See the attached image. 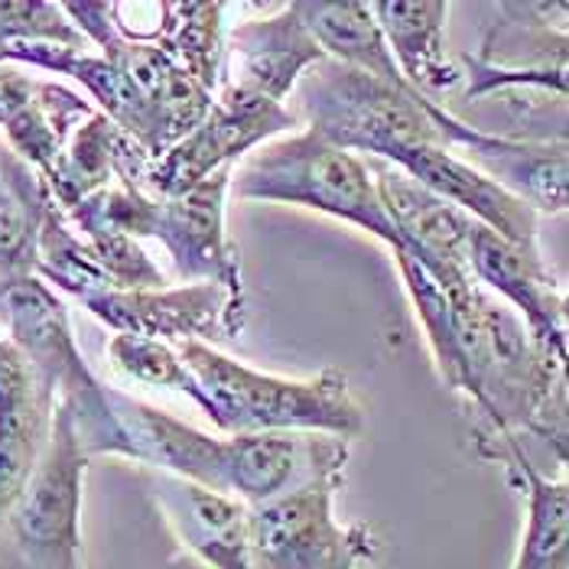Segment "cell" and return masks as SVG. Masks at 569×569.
Returning <instances> with one entry per match:
<instances>
[{"instance_id": "obj_1", "label": "cell", "mask_w": 569, "mask_h": 569, "mask_svg": "<svg viewBox=\"0 0 569 569\" xmlns=\"http://www.w3.org/2000/svg\"><path fill=\"white\" fill-rule=\"evenodd\" d=\"M108 403L118 420L114 456L167 469V476L231 495L248 508L290 491L326 466H342L349 459V439L316 433H254L219 439L111 388Z\"/></svg>"}, {"instance_id": "obj_2", "label": "cell", "mask_w": 569, "mask_h": 569, "mask_svg": "<svg viewBox=\"0 0 569 569\" xmlns=\"http://www.w3.org/2000/svg\"><path fill=\"white\" fill-rule=\"evenodd\" d=\"M176 351L202 391V410L228 437L329 433L351 439L365 427V413L339 368L290 381L261 375L206 342H179Z\"/></svg>"}, {"instance_id": "obj_3", "label": "cell", "mask_w": 569, "mask_h": 569, "mask_svg": "<svg viewBox=\"0 0 569 569\" xmlns=\"http://www.w3.org/2000/svg\"><path fill=\"white\" fill-rule=\"evenodd\" d=\"M228 192H234L238 199L316 209L332 219L358 224L361 231H371L375 238L391 244V251L400 244L365 160L326 143L309 128L263 143L261 150L244 157V163L231 173Z\"/></svg>"}, {"instance_id": "obj_4", "label": "cell", "mask_w": 569, "mask_h": 569, "mask_svg": "<svg viewBox=\"0 0 569 569\" xmlns=\"http://www.w3.org/2000/svg\"><path fill=\"white\" fill-rule=\"evenodd\" d=\"M297 94L309 131L346 153H368L395 163L397 153L423 143H439L427 114V94L397 88L358 69L322 59L303 72Z\"/></svg>"}, {"instance_id": "obj_5", "label": "cell", "mask_w": 569, "mask_h": 569, "mask_svg": "<svg viewBox=\"0 0 569 569\" xmlns=\"http://www.w3.org/2000/svg\"><path fill=\"white\" fill-rule=\"evenodd\" d=\"M342 466H326L290 491L248 508L251 569H358L361 560H371L375 537L368 527L339 525L332 515Z\"/></svg>"}, {"instance_id": "obj_6", "label": "cell", "mask_w": 569, "mask_h": 569, "mask_svg": "<svg viewBox=\"0 0 569 569\" xmlns=\"http://www.w3.org/2000/svg\"><path fill=\"white\" fill-rule=\"evenodd\" d=\"M86 462L72 410L56 400L40 462L0 533L23 569H79Z\"/></svg>"}, {"instance_id": "obj_7", "label": "cell", "mask_w": 569, "mask_h": 569, "mask_svg": "<svg viewBox=\"0 0 569 569\" xmlns=\"http://www.w3.org/2000/svg\"><path fill=\"white\" fill-rule=\"evenodd\" d=\"M297 124L300 118L290 114L283 104L267 101L244 88L219 86L209 114L147 167L140 192L173 199L221 167H238L248 150L277 133L293 131Z\"/></svg>"}, {"instance_id": "obj_8", "label": "cell", "mask_w": 569, "mask_h": 569, "mask_svg": "<svg viewBox=\"0 0 569 569\" xmlns=\"http://www.w3.org/2000/svg\"><path fill=\"white\" fill-rule=\"evenodd\" d=\"M72 27L121 72V79L153 114L163 153L192 131L212 108V91L199 86L173 56L153 40L128 37L111 17V3H59Z\"/></svg>"}, {"instance_id": "obj_9", "label": "cell", "mask_w": 569, "mask_h": 569, "mask_svg": "<svg viewBox=\"0 0 569 569\" xmlns=\"http://www.w3.org/2000/svg\"><path fill=\"white\" fill-rule=\"evenodd\" d=\"M427 114L437 128L439 147L466 160L472 170L498 182L505 192L521 199L533 212H547V216L567 212V143H537V140H515L501 133L476 131L430 98H427Z\"/></svg>"}, {"instance_id": "obj_10", "label": "cell", "mask_w": 569, "mask_h": 569, "mask_svg": "<svg viewBox=\"0 0 569 569\" xmlns=\"http://www.w3.org/2000/svg\"><path fill=\"white\" fill-rule=\"evenodd\" d=\"M114 332L160 342H216L231 339L244 326V303L219 283H189L163 290H108L86 303Z\"/></svg>"}, {"instance_id": "obj_11", "label": "cell", "mask_w": 569, "mask_h": 569, "mask_svg": "<svg viewBox=\"0 0 569 569\" xmlns=\"http://www.w3.org/2000/svg\"><path fill=\"white\" fill-rule=\"evenodd\" d=\"M234 167H221L199 186L173 199H157L150 238H160L176 263V273L192 283H219L244 303L238 248L224 231V196Z\"/></svg>"}, {"instance_id": "obj_12", "label": "cell", "mask_w": 569, "mask_h": 569, "mask_svg": "<svg viewBox=\"0 0 569 569\" xmlns=\"http://www.w3.org/2000/svg\"><path fill=\"white\" fill-rule=\"evenodd\" d=\"M469 270L501 297V303L521 312L530 339L557 361H567V297L543 258L525 254L485 224L472 221Z\"/></svg>"}, {"instance_id": "obj_13", "label": "cell", "mask_w": 569, "mask_h": 569, "mask_svg": "<svg viewBox=\"0 0 569 569\" xmlns=\"http://www.w3.org/2000/svg\"><path fill=\"white\" fill-rule=\"evenodd\" d=\"M391 167L410 176L413 182H420L427 192L449 202L452 209H459L462 216L485 224L508 244L521 248L525 254L543 258L540 244H537V212L521 199H515L511 192H505L488 176L472 170L466 160L449 153L446 147H439V143L410 147V150L397 153Z\"/></svg>"}, {"instance_id": "obj_14", "label": "cell", "mask_w": 569, "mask_h": 569, "mask_svg": "<svg viewBox=\"0 0 569 569\" xmlns=\"http://www.w3.org/2000/svg\"><path fill=\"white\" fill-rule=\"evenodd\" d=\"M326 52L300 23L293 3L280 7L273 17L248 20L231 30L221 59L219 86H234L283 104L303 72L319 66Z\"/></svg>"}, {"instance_id": "obj_15", "label": "cell", "mask_w": 569, "mask_h": 569, "mask_svg": "<svg viewBox=\"0 0 569 569\" xmlns=\"http://www.w3.org/2000/svg\"><path fill=\"white\" fill-rule=\"evenodd\" d=\"M52 407L56 391L0 339V533L40 462Z\"/></svg>"}, {"instance_id": "obj_16", "label": "cell", "mask_w": 569, "mask_h": 569, "mask_svg": "<svg viewBox=\"0 0 569 569\" xmlns=\"http://www.w3.org/2000/svg\"><path fill=\"white\" fill-rule=\"evenodd\" d=\"M365 167L375 179L388 219L395 224L400 251L423 263L430 273H439L446 267H469V216L437 199L420 182H413L385 160L368 157Z\"/></svg>"}, {"instance_id": "obj_17", "label": "cell", "mask_w": 569, "mask_h": 569, "mask_svg": "<svg viewBox=\"0 0 569 569\" xmlns=\"http://www.w3.org/2000/svg\"><path fill=\"white\" fill-rule=\"evenodd\" d=\"M167 521L179 540L212 569H251L248 560V505L202 485L160 476L153 485Z\"/></svg>"}, {"instance_id": "obj_18", "label": "cell", "mask_w": 569, "mask_h": 569, "mask_svg": "<svg viewBox=\"0 0 569 569\" xmlns=\"http://www.w3.org/2000/svg\"><path fill=\"white\" fill-rule=\"evenodd\" d=\"M371 13L385 33V43L391 49L407 86L423 94V91H446L462 82V72L446 59V46H442L449 3L381 0V3H371Z\"/></svg>"}, {"instance_id": "obj_19", "label": "cell", "mask_w": 569, "mask_h": 569, "mask_svg": "<svg viewBox=\"0 0 569 569\" xmlns=\"http://www.w3.org/2000/svg\"><path fill=\"white\" fill-rule=\"evenodd\" d=\"M300 23L326 52V59L358 69L365 76H375L381 82L397 88H410L400 76L395 56L385 43V33L371 13V3L342 0V3H322V0H303L293 3Z\"/></svg>"}, {"instance_id": "obj_20", "label": "cell", "mask_w": 569, "mask_h": 569, "mask_svg": "<svg viewBox=\"0 0 569 569\" xmlns=\"http://www.w3.org/2000/svg\"><path fill=\"white\" fill-rule=\"evenodd\" d=\"M49 202L43 179L0 147V287L37 273L40 221Z\"/></svg>"}, {"instance_id": "obj_21", "label": "cell", "mask_w": 569, "mask_h": 569, "mask_svg": "<svg viewBox=\"0 0 569 569\" xmlns=\"http://www.w3.org/2000/svg\"><path fill=\"white\" fill-rule=\"evenodd\" d=\"M518 472L525 476L527 527L515 569H569V485L537 472L518 439L505 437Z\"/></svg>"}, {"instance_id": "obj_22", "label": "cell", "mask_w": 569, "mask_h": 569, "mask_svg": "<svg viewBox=\"0 0 569 569\" xmlns=\"http://www.w3.org/2000/svg\"><path fill=\"white\" fill-rule=\"evenodd\" d=\"M160 30L153 43H160L176 62L216 94L221 79V13L224 3H160Z\"/></svg>"}, {"instance_id": "obj_23", "label": "cell", "mask_w": 569, "mask_h": 569, "mask_svg": "<svg viewBox=\"0 0 569 569\" xmlns=\"http://www.w3.org/2000/svg\"><path fill=\"white\" fill-rule=\"evenodd\" d=\"M37 277L62 287L66 293L79 297L82 303L108 293V290H118L111 283V277L104 273V267L98 263L94 251L76 231H69V224L62 219V212L56 209V202H49L43 221H40Z\"/></svg>"}, {"instance_id": "obj_24", "label": "cell", "mask_w": 569, "mask_h": 569, "mask_svg": "<svg viewBox=\"0 0 569 569\" xmlns=\"http://www.w3.org/2000/svg\"><path fill=\"white\" fill-rule=\"evenodd\" d=\"M397 267H400V277L407 283V293L417 307V316L423 322V332H427V342L437 355L439 371H442V381L456 391H469V375H466V365H462V355L456 346V319H452V307L442 293L433 273L423 267L420 261H413L407 251H395Z\"/></svg>"}, {"instance_id": "obj_25", "label": "cell", "mask_w": 569, "mask_h": 569, "mask_svg": "<svg viewBox=\"0 0 569 569\" xmlns=\"http://www.w3.org/2000/svg\"><path fill=\"white\" fill-rule=\"evenodd\" d=\"M108 358L111 365L140 385L150 388H167V391H179V395L192 397L202 407V391L196 385V378L189 375V368L182 365L179 351L170 342L160 339H140V336H128L118 332L108 342Z\"/></svg>"}, {"instance_id": "obj_26", "label": "cell", "mask_w": 569, "mask_h": 569, "mask_svg": "<svg viewBox=\"0 0 569 569\" xmlns=\"http://www.w3.org/2000/svg\"><path fill=\"white\" fill-rule=\"evenodd\" d=\"M0 43H59L86 49L88 40L72 27L59 3L0 0Z\"/></svg>"}]
</instances>
